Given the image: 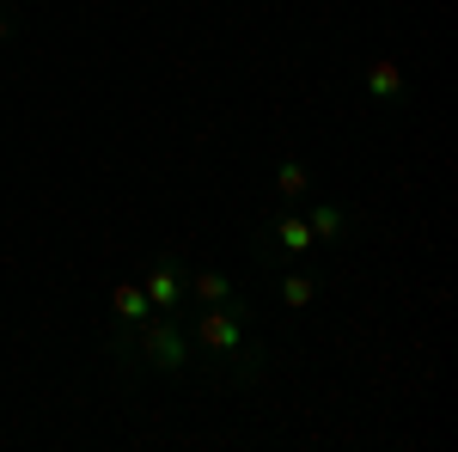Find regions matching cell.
<instances>
[{
  "label": "cell",
  "mask_w": 458,
  "mask_h": 452,
  "mask_svg": "<svg viewBox=\"0 0 458 452\" xmlns=\"http://www.w3.org/2000/svg\"><path fill=\"white\" fill-rule=\"evenodd\" d=\"M190 348H196V373L214 385H257L269 373V343H263V312H250L245 294L220 300V306H190Z\"/></svg>",
  "instance_id": "obj_1"
},
{
  "label": "cell",
  "mask_w": 458,
  "mask_h": 452,
  "mask_svg": "<svg viewBox=\"0 0 458 452\" xmlns=\"http://www.w3.org/2000/svg\"><path fill=\"white\" fill-rule=\"evenodd\" d=\"M239 294V281L220 276V269H190V306H220V300H233Z\"/></svg>",
  "instance_id": "obj_10"
},
{
  "label": "cell",
  "mask_w": 458,
  "mask_h": 452,
  "mask_svg": "<svg viewBox=\"0 0 458 452\" xmlns=\"http://www.w3.org/2000/svg\"><path fill=\"white\" fill-rule=\"evenodd\" d=\"M13 31H19V19H13V6H0V43H6Z\"/></svg>",
  "instance_id": "obj_11"
},
{
  "label": "cell",
  "mask_w": 458,
  "mask_h": 452,
  "mask_svg": "<svg viewBox=\"0 0 458 452\" xmlns=\"http://www.w3.org/2000/svg\"><path fill=\"white\" fill-rule=\"evenodd\" d=\"M306 190H312L306 159H300V153H282V159H276V196H282L287 209H300V202H306Z\"/></svg>",
  "instance_id": "obj_9"
},
{
  "label": "cell",
  "mask_w": 458,
  "mask_h": 452,
  "mask_svg": "<svg viewBox=\"0 0 458 452\" xmlns=\"http://www.w3.org/2000/svg\"><path fill=\"white\" fill-rule=\"evenodd\" d=\"M276 294H282V312H312V300L318 294H324V269H300V263H282V269H276Z\"/></svg>",
  "instance_id": "obj_6"
},
{
  "label": "cell",
  "mask_w": 458,
  "mask_h": 452,
  "mask_svg": "<svg viewBox=\"0 0 458 452\" xmlns=\"http://www.w3.org/2000/svg\"><path fill=\"white\" fill-rule=\"evenodd\" d=\"M360 92H367L373 105H386V110H403V68H397L391 55L367 62V68H360Z\"/></svg>",
  "instance_id": "obj_7"
},
{
  "label": "cell",
  "mask_w": 458,
  "mask_h": 452,
  "mask_svg": "<svg viewBox=\"0 0 458 452\" xmlns=\"http://www.w3.org/2000/svg\"><path fill=\"white\" fill-rule=\"evenodd\" d=\"M105 354L116 367V380L147 385V380H183L196 373V348H190V324L183 312H153L135 330H105Z\"/></svg>",
  "instance_id": "obj_2"
},
{
  "label": "cell",
  "mask_w": 458,
  "mask_h": 452,
  "mask_svg": "<svg viewBox=\"0 0 458 452\" xmlns=\"http://www.w3.org/2000/svg\"><path fill=\"white\" fill-rule=\"evenodd\" d=\"M147 287V300H153V312H183L190 306V263H183V251H153L141 263V276H135Z\"/></svg>",
  "instance_id": "obj_3"
},
{
  "label": "cell",
  "mask_w": 458,
  "mask_h": 452,
  "mask_svg": "<svg viewBox=\"0 0 458 452\" xmlns=\"http://www.w3.org/2000/svg\"><path fill=\"white\" fill-rule=\"evenodd\" d=\"M153 318V300H147L141 281H116L110 287V324L116 330H135V324H147Z\"/></svg>",
  "instance_id": "obj_8"
},
{
  "label": "cell",
  "mask_w": 458,
  "mask_h": 452,
  "mask_svg": "<svg viewBox=\"0 0 458 452\" xmlns=\"http://www.w3.org/2000/svg\"><path fill=\"white\" fill-rule=\"evenodd\" d=\"M263 233H269V244L282 251L287 263H312L318 239H312V226H306V214H293V209L269 214V220H263Z\"/></svg>",
  "instance_id": "obj_5"
},
{
  "label": "cell",
  "mask_w": 458,
  "mask_h": 452,
  "mask_svg": "<svg viewBox=\"0 0 458 452\" xmlns=\"http://www.w3.org/2000/svg\"><path fill=\"white\" fill-rule=\"evenodd\" d=\"M306 214V226H312V239L330 251V244H349L360 226H367V214L349 209V202H312V209H300Z\"/></svg>",
  "instance_id": "obj_4"
}]
</instances>
